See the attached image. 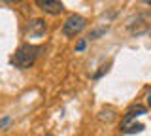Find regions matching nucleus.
I'll return each instance as SVG.
<instances>
[{
	"instance_id": "7",
	"label": "nucleus",
	"mask_w": 151,
	"mask_h": 136,
	"mask_svg": "<svg viewBox=\"0 0 151 136\" xmlns=\"http://www.w3.org/2000/svg\"><path fill=\"white\" fill-rule=\"evenodd\" d=\"M98 117H100L102 121H111L113 117H115V110H113V108H104Z\"/></svg>"
},
{
	"instance_id": "11",
	"label": "nucleus",
	"mask_w": 151,
	"mask_h": 136,
	"mask_svg": "<svg viewBox=\"0 0 151 136\" xmlns=\"http://www.w3.org/2000/svg\"><path fill=\"white\" fill-rule=\"evenodd\" d=\"M85 45H87V40H79L78 44H76V51H83Z\"/></svg>"
},
{
	"instance_id": "4",
	"label": "nucleus",
	"mask_w": 151,
	"mask_h": 136,
	"mask_svg": "<svg viewBox=\"0 0 151 136\" xmlns=\"http://www.w3.org/2000/svg\"><path fill=\"white\" fill-rule=\"evenodd\" d=\"M28 34L30 36H36V38H42V36L47 32V25L44 19H32L30 23H28Z\"/></svg>"
},
{
	"instance_id": "10",
	"label": "nucleus",
	"mask_w": 151,
	"mask_h": 136,
	"mask_svg": "<svg viewBox=\"0 0 151 136\" xmlns=\"http://www.w3.org/2000/svg\"><path fill=\"white\" fill-rule=\"evenodd\" d=\"M108 70H110V66H100V70H98L96 74H93V79H100V78L104 76V74L108 72Z\"/></svg>"
},
{
	"instance_id": "6",
	"label": "nucleus",
	"mask_w": 151,
	"mask_h": 136,
	"mask_svg": "<svg viewBox=\"0 0 151 136\" xmlns=\"http://www.w3.org/2000/svg\"><path fill=\"white\" fill-rule=\"evenodd\" d=\"M145 129L144 123H127V125H121V132L123 134H136V132H142Z\"/></svg>"
},
{
	"instance_id": "8",
	"label": "nucleus",
	"mask_w": 151,
	"mask_h": 136,
	"mask_svg": "<svg viewBox=\"0 0 151 136\" xmlns=\"http://www.w3.org/2000/svg\"><path fill=\"white\" fill-rule=\"evenodd\" d=\"M13 123V119L9 115H4V117H0V130H6L9 125Z\"/></svg>"
},
{
	"instance_id": "1",
	"label": "nucleus",
	"mask_w": 151,
	"mask_h": 136,
	"mask_svg": "<svg viewBox=\"0 0 151 136\" xmlns=\"http://www.w3.org/2000/svg\"><path fill=\"white\" fill-rule=\"evenodd\" d=\"M42 51H44V47H42V45L23 44L21 47L15 51V55L12 57V60H9V63H12L15 68H19V70H27V68H30L32 64L36 63V59L42 55Z\"/></svg>"
},
{
	"instance_id": "3",
	"label": "nucleus",
	"mask_w": 151,
	"mask_h": 136,
	"mask_svg": "<svg viewBox=\"0 0 151 136\" xmlns=\"http://www.w3.org/2000/svg\"><path fill=\"white\" fill-rule=\"evenodd\" d=\"M36 6L49 15H59L64 12V4L60 0H36Z\"/></svg>"
},
{
	"instance_id": "5",
	"label": "nucleus",
	"mask_w": 151,
	"mask_h": 136,
	"mask_svg": "<svg viewBox=\"0 0 151 136\" xmlns=\"http://www.w3.org/2000/svg\"><path fill=\"white\" fill-rule=\"evenodd\" d=\"M144 114H147V106H144V104H132L129 110H127V114H125V117H123V123L121 125L130 123V119H134V117H138V115H144Z\"/></svg>"
},
{
	"instance_id": "12",
	"label": "nucleus",
	"mask_w": 151,
	"mask_h": 136,
	"mask_svg": "<svg viewBox=\"0 0 151 136\" xmlns=\"http://www.w3.org/2000/svg\"><path fill=\"white\" fill-rule=\"evenodd\" d=\"M45 136H51V134H45Z\"/></svg>"
},
{
	"instance_id": "2",
	"label": "nucleus",
	"mask_w": 151,
	"mask_h": 136,
	"mask_svg": "<svg viewBox=\"0 0 151 136\" xmlns=\"http://www.w3.org/2000/svg\"><path fill=\"white\" fill-rule=\"evenodd\" d=\"M85 27H87V19L81 15H70L68 19L64 21L63 25V34L68 36V38H76L78 34H81V32L85 30Z\"/></svg>"
},
{
	"instance_id": "9",
	"label": "nucleus",
	"mask_w": 151,
	"mask_h": 136,
	"mask_svg": "<svg viewBox=\"0 0 151 136\" xmlns=\"http://www.w3.org/2000/svg\"><path fill=\"white\" fill-rule=\"evenodd\" d=\"M106 30H108V27H100V29L93 30L91 34H89V40H96L98 36H102V34H104V32H106Z\"/></svg>"
}]
</instances>
